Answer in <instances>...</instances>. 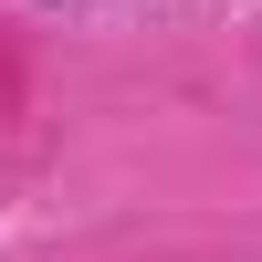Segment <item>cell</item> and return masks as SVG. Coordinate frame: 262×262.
Masks as SVG:
<instances>
[{
  "mask_svg": "<svg viewBox=\"0 0 262 262\" xmlns=\"http://www.w3.org/2000/svg\"><path fill=\"white\" fill-rule=\"evenodd\" d=\"M63 11H95V0H63Z\"/></svg>",
  "mask_w": 262,
  "mask_h": 262,
  "instance_id": "cell-1",
  "label": "cell"
}]
</instances>
